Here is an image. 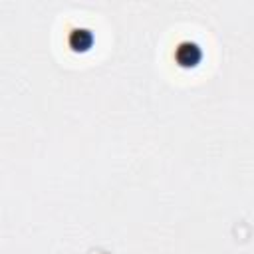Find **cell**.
<instances>
[{
    "label": "cell",
    "mask_w": 254,
    "mask_h": 254,
    "mask_svg": "<svg viewBox=\"0 0 254 254\" xmlns=\"http://www.w3.org/2000/svg\"><path fill=\"white\" fill-rule=\"evenodd\" d=\"M175 58L181 65H194L200 62L202 52H200L198 44H194V42H181L179 48L175 50Z\"/></svg>",
    "instance_id": "6da1fadb"
},
{
    "label": "cell",
    "mask_w": 254,
    "mask_h": 254,
    "mask_svg": "<svg viewBox=\"0 0 254 254\" xmlns=\"http://www.w3.org/2000/svg\"><path fill=\"white\" fill-rule=\"evenodd\" d=\"M93 42V34L85 28H75L71 34H69V44L73 50H87Z\"/></svg>",
    "instance_id": "7a4b0ae2"
}]
</instances>
